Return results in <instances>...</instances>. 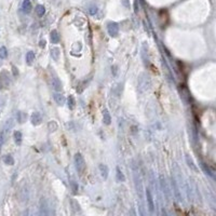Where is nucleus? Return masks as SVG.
Instances as JSON below:
<instances>
[{
    "instance_id": "14",
    "label": "nucleus",
    "mask_w": 216,
    "mask_h": 216,
    "mask_svg": "<svg viewBox=\"0 0 216 216\" xmlns=\"http://www.w3.org/2000/svg\"><path fill=\"white\" fill-rule=\"evenodd\" d=\"M51 56L54 61H59V56H61V50H59V48H53V49H51Z\"/></svg>"
},
{
    "instance_id": "26",
    "label": "nucleus",
    "mask_w": 216,
    "mask_h": 216,
    "mask_svg": "<svg viewBox=\"0 0 216 216\" xmlns=\"http://www.w3.org/2000/svg\"><path fill=\"white\" fill-rule=\"evenodd\" d=\"M89 12H90V14L91 15H95L96 13H97V7H95V6L90 7Z\"/></svg>"
},
{
    "instance_id": "3",
    "label": "nucleus",
    "mask_w": 216,
    "mask_h": 216,
    "mask_svg": "<svg viewBox=\"0 0 216 216\" xmlns=\"http://www.w3.org/2000/svg\"><path fill=\"white\" fill-rule=\"evenodd\" d=\"M145 195H146V199H147V203H148V209L150 211L151 213H154V198H152V195H151V191L150 189H146L145 191Z\"/></svg>"
},
{
    "instance_id": "20",
    "label": "nucleus",
    "mask_w": 216,
    "mask_h": 216,
    "mask_svg": "<svg viewBox=\"0 0 216 216\" xmlns=\"http://www.w3.org/2000/svg\"><path fill=\"white\" fill-rule=\"evenodd\" d=\"M27 119V115L25 113H22V111H18V121L20 123H24V122L26 121Z\"/></svg>"
},
{
    "instance_id": "27",
    "label": "nucleus",
    "mask_w": 216,
    "mask_h": 216,
    "mask_svg": "<svg viewBox=\"0 0 216 216\" xmlns=\"http://www.w3.org/2000/svg\"><path fill=\"white\" fill-rule=\"evenodd\" d=\"M121 1H122V4H123L125 8H127V9L130 8V2H129V0H121Z\"/></svg>"
},
{
    "instance_id": "4",
    "label": "nucleus",
    "mask_w": 216,
    "mask_h": 216,
    "mask_svg": "<svg viewBox=\"0 0 216 216\" xmlns=\"http://www.w3.org/2000/svg\"><path fill=\"white\" fill-rule=\"evenodd\" d=\"M30 121H31V124H33V125L41 124V122H42L41 113H38V111H35V113H31V116H30Z\"/></svg>"
},
{
    "instance_id": "1",
    "label": "nucleus",
    "mask_w": 216,
    "mask_h": 216,
    "mask_svg": "<svg viewBox=\"0 0 216 216\" xmlns=\"http://www.w3.org/2000/svg\"><path fill=\"white\" fill-rule=\"evenodd\" d=\"M75 165H76V170L79 173H83L84 170H86V161H84V158L79 152H77V154H75Z\"/></svg>"
},
{
    "instance_id": "9",
    "label": "nucleus",
    "mask_w": 216,
    "mask_h": 216,
    "mask_svg": "<svg viewBox=\"0 0 216 216\" xmlns=\"http://www.w3.org/2000/svg\"><path fill=\"white\" fill-rule=\"evenodd\" d=\"M98 169H100V172H101L102 177H103L104 179H106V178L108 177V173H109L108 166H107L106 164H100Z\"/></svg>"
},
{
    "instance_id": "10",
    "label": "nucleus",
    "mask_w": 216,
    "mask_h": 216,
    "mask_svg": "<svg viewBox=\"0 0 216 216\" xmlns=\"http://www.w3.org/2000/svg\"><path fill=\"white\" fill-rule=\"evenodd\" d=\"M50 40L52 43H54V45H57L59 42V33H57V30H52L50 33Z\"/></svg>"
},
{
    "instance_id": "29",
    "label": "nucleus",
    "mask_w": 216,
    "mask_h": 216,
    "mask_svg": "<svg viewBox=\"0 0 216 216\" xmlns=\"http://www.w3.org/2000/svg\"><path fill=\"white\" fill-rule=\"evenodd\" d=\"M12 68H13V74H14V76H18V71L16 70V67H14V66H13Z\"/></svg>"
},
{
    "instance_id": "5",
    "label": "nucleus",
    "mask_w": 216,
    "mask_h": 216,
    "mask_svg": "<svg viewBox=\"0 0 216 216\" xmlns=\"http://www.w3.org/2000/svg\"><path fill=\"white\" fill-rule=\"evenodd\" d=\"M142 77H144V75H143ZM144 79V82H143L142 80L139 79L138 81V86H139V90L142 91V89L144 88V90L143 91H146V90L149 89V86H150V82H149V79H148V76H145V77L143 78Z\"/></svg>"
},
{
    "instance_id": "23",
    "label": "nucleus",
    "mask_w": 216,
    "mask_h": 216,
    "mask_svg": "<svg viewBox=\"0 0 216 216\" xmlns=\"http://www.w3.org/2000/svg\"><path fill=\"white\" fill-rule=\"evenodd\" d=\"M48 127L50 131H55L57 130V123L55 121H50L48 123Z\"/></svg>"
},
{
    "instance_id": "21",
    "label": "nucleus",
    "mask_w": 216,
    "mask_h": 216,
    "mask_svg": "<svg viewBox=\"0 0 216 216\" xmlns=\"http://www.w3.org/2000/svg\"><path fill=\"white\" fill-rule=\"evenodd\" d=\"M116 171H117V179H118V182H125L124 175H123V173L120 171V169H119V168H117V169H116Z\"/></svg>"
},
{
    "instance_id": "11",
    "label": "nucleus",
    "mask_w": 216,
    "mask_h": 216,
    "mask_svg": "<svg viewBox=\"0 0 216 216\" xmlns=\"http://www.w3.org/2000/svg\"><path fill=\"white\" fill-rule=\"evenodd\" d=\"M103 122H104V124H106V125H109L110 123H111V116H110L109 111L107 109H105L103 111Z\"/></svg>"
},
{
    "instance_id": "19",
    "label": "nucleus",
    "mask_w": 216,
    "mask_h": 216,
    "mask_svg": "<svg viewBox=\"0 0 216 216\" xmlns=\"http://www.w3.org/2000/svg\"><path fill=\"white\" fill-rule=\"evenodd\" d=\"M13 137H14V141L18 145H21L22 144V133L20 131H15L14 134H13Z\"/></svg>"
},
{
    "instance_id": "16",
    "label": "nucleus",
    "mask_w": 216,
    "mask_h": 216,
    "mask_svg": "<svg viewBox=\"0 0 216 216\" xmlns=\"http://www.w3.org/2000/svg\"><path fill=\"white\" fill-rule=\"evenodd\" d=\"M186 161H187V163H188V166H189L190 169L193 170L195 172H198V168L195 166V164L193 163V159H191V158H189V156H188V154H186Z\"/></svg>"
},
{
    "instance_id": "24",
    "label": "nucleus",
    "mask_w": 216,
    "mask_h": 216,
    "mask_svg": "<svg viewBox=\"0 0 216 216\" xmlns=\"http://www.w3.org/2000/svg\"><path fill=\"white\" fill-rule=\"evenodd\" d=\"M70 187H71V190H72V193L74 195H77L78 193V185L75 182H70Z\"/></svg>"
},
{
    "instance_id": "7",
    "label": "nucleus",
    "mask_w": 216,
    "mask_h": 216,
    "mask_svg": "<svg viewBox=\"0 0 216 216\" xmlns=\"http://www.w3.org/2000/svg\"><path fill=\"white\" fill-rule=\"evenodd\" d=\"M52 88H53L56 92H59L63 90V84L59 78L54 77L53 79H52Z\"/></svg>"
},
{
    "instance_id": "18",
    "label": "nucleus",
    "mask_w": 216,
    "mask_h": 216,
    "mask_svg": "<svg viewBox=\"0 0 216 216\" xmlns=\"http://www.w3.org/2000/svg\"><path fill=\"white\" fill-rule=\"evenodd\" d=\"M3 162L8 164V165H13L14 164V159L12 157L11 154H6L4 157H3Z\"/></svg>"
},
{
    "instance_id": "25",
    "label": "nucleus",
    "mask_w": 216,
    "mask_h": 216,
    "mask_svg": "<svg viewBox=\"0 0 216 216\" xmlns=\"http://www.w3.org/2000/svg\"><path fill=\"white\" fill-rule=\"evenodd\" d=\"M201 166H202V169H203L205 171V174H207L209 176H211V177H213V174H212V172L210 171V169H209V168H206L205 163H202Z\"/></svg>"
},
{
    "instance_id": "13",
    "label": "nucleus",
    "mask_w": 216,
    "mask_h": 216,
    "mask_svg": "<svg viewBox=\"0 0 216 216\" xmlns=\"http://www.w3.org/2000/svg\"><path fill=\"white\" fill-rule=\"evenodd\" d=\"M172 186L174 187V195H175V197H176V199H177L178 201L181 202L182 201V197H181V195H179V190H178L177 184H176V181H175L174 178H172Z\"/></svg>"
},
{
    "instance_id": "15",
    "label": "nucleus",
    "mask_w": 216,
    "mask_h": 216,
    "mask_svg": "<svg viewBox=\"0 0 216 216\" xmlns=\"http://www.w3.org/2000/svg\"><path fill=\"white\" fill-rule=\"evenodd\" d=\"M67 105H68V108L69 109H75V107H76V101H75V97L72 95H69V97L67 98Z\"/></svg>"
},
{
    "instance_id": "6",
    "label": "nucleus",
    "mask_w": 216,
    "mask_h": 216,
    "mask_svg": "<svg viewBox=\"0 0 216 216\" xmlns=\"http://www.w3.org/2000/svg\"><path fill=\"white\" fill-rule=\"evenodd\" d=\"M22 10H23L24 13L29 14L30 12H31V10H33V6H31L30 0H23V3H22Z\"/></svg>"
},
{
    "instance_id": "2",
    "label": "nucleus",
    "mask_w": 216,
    "mask_h": 216,
    "mask_svg": "<svg viewBox=\"0 0 216 216\" xmlns=\"http://www.w3.org/2000/svg\"><path fill=\"white\" fill-rule=\"evenodd\" d=\"M107 31H108V34H109L110 37L116 38L119 34L118 23H116V22H109V23L107 24Z\"/></svg>"
},
{
    "instance_id": "12",
    "label": "nucleus",
    "mask_w": 216,
    "mask_h": 216,
    "mask_svg": "<svg viewBox=\"0 0 216 216\" xmlns=\"http://www.w3.org/2000/svg\"><path fill=\"white\" fill-rule=\"evenodd\" d=\"M35 59H36L35 53H34L33 51H29V52L26 54V63H27V65H29V66L33 65L34 62H35Z\"/></svg>"
},
{
    "instance_id": "28",
    "label": "nucleus",
    "mask_w": 216,
    "mask_h": 216,
    "mask_svg": "<svg viewBox=\"0 0 216 216\" xmlns=\"http://www.w3.org/2000/svg\"><path fill=\"white\" fill-rule=\"evenodd\" d=\"M45 43H47V41H45V39H42V40H40V42H39V47H40V48H45Z\"/></svg>"
},
{
    "instance_id": "22",
    "label": "nucleus",
    "mask_w": 216,
    "mask_h": 216,
    "mask_svg": "<svg viewBox=\"0 0 216 216\" xmlns=\"http://www.w3.org/2000/svg\"><path fill=\"white\" fill-rule=\"evenodd\" d=\"M7 55H8V51H7L6 47H1L0 48V59H6Z\"/></svg>"
},
{
    "instance_id": "8",
    "label": "nucleus",
    "mask_w": 216,
    "mask_h": 216,
    "mask_svg": "<svg viewBox=\"0 0 216 216\" xmlns=\"http://www.w3.org/2000/svg\"><path fill=\"white\" fill-rule=\"evenodd\" d=\"M54 101L56 102L57 105L63 106V105L66 103V98H65L64 95L59 94V93H55V94H54Z\"/></svg>"
},
{
    "instance_id": "17",
    "label": "nucleus",
    "mask_w": 216,
    "mask_h": 216,
    "mask_svg": "<svg viewBox=\"0 0 216 216\" xmlns=\"http://www.w3.org/2000/svg\"><path fill=\"white\" fill-rule=\"evenodd\" d=\"M36 13H37V15L38 16H43L45 13V8L42 4H38V6L36 7Z\"/></svg>"
}]
</instances>
